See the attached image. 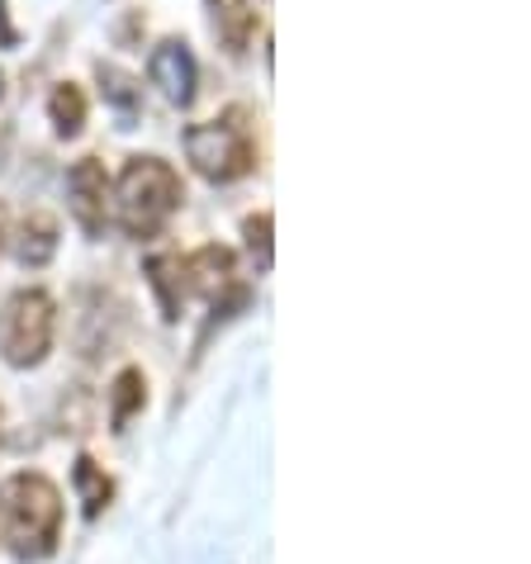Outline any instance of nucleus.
<instances>
[{"instance_id": "9", "label": "nucleus", "mask_w": 531, "mask_h": 564, "mask_svg": "<svg viewBox=\"0 0 531 564\" xmlns=\"http://www.w3.org/2000/svg\"><path fill=\"white\" fill-rule=\"evenodd\" d=\"M14 257H20V265H29V271H39V265H48L57 257V218L53 214H24L20 232H14Z\"/></svg>"}, {"instance_id": "19", "label": "nucleus", "mask_w": 531, "mask_h": 564, "mask_svg": "<svg viewBox=\"0 0 531 564\" xmlns=\"http://www.w3.org/2000/svg\"><path fill=\"white\" fill-rule=\"evenodd\" d=\"M0 96H6V72H0Z\"/></svg>"}, {"instance_id": "1", "label": "nucleus", "mask_w": 531, "mask_h": 564, "mask_svg": "<svg viewBox=\"0 0 531 564\" xmlns=\"http://www.w3.org/2000/svg\"><path fill=\"white\" fill-rule=\"evenodd\" d=\"M0 541L20 564H43L62 545V489L43 469H20L0 484Z\"/></svg>"}, {"instance_id": "13", "label": "nucleus", "mask_w": 531, "mask_h": 564, "mask_svg": "<svg viewBox=\"0 0 531 564\" xmlns=\"http://www.w3.org/2000/svg\"><path fill=\"white\" fill-rule=\"evenodd\" d=\"M72 484H76V498H82V512L90 517V522H96V517L109 508V498H115V479H109L105 465H96L90 456H76Z\"/></svg>"}, {"instance_id": "3", "label": "nucleus", "mask_w": 531, "mask_h": 564, "mask_svg": "<svg viewBox=\"0 0 531 564\" xmlns=\"http://www.w3.org/2000/svg\"><path fill=\"white\" fill-rule=\"evenodd\" d=\"M181 148L191 156L195 176H205L209 185H232L257 171V129L242 105H228L224 115L191 123L181 133Z\"/></svg>"}, {"instance_id": "2", "label": "nucleus", "mask_w": 531, "mask_h": 564, "mask_svg": "<svg viewBox=\"0 0 531 564\" xmlns=\"http://www.w3.org/2000/svg\"><path fill=\"white\" fill-rule=\"evenodd\" d=\"M185 205V185L181 171L162 162V156H129L109 191V209H115L119 228L129 232L133 242H148L176 218V209Z\"/></svg>"}, {"instance_id": "5", "label": "nucleus", "mask_w": 531, "mask_h": 564, "mask_svg": "<svg viewBox=\"0 0 531 564\" xmlns=\"http://www.w3.org/2000/svg\"><path fill=\"white\" fill-rule=\"evenodd\" d=\"M109 191H115V181H109L100 156H82V162L67 171V205L86 238H100L109 224Z\"/></svg>"}, {"instance_id": "11", "label": "nucleus", "mask_w": 531, "mask_h": 564, "mask_svg": "<svg viewBox=\"0 0 531 564\" xmlns=\"http://www.w3.org/2000/svg\"><path fill=\"white\" fill-rule=\"evenodd\" d=\"M105 399H109V427L123 432L138 413H143V403H148V380H143V370H138V366H123L115 380H109Z\"/></svg>"}, {"instance_id": "17", "label": "nucleus", "mask_w": 531, "mask_h": 564, "mask_svg": "<svg viewBox=\"0 0 531 564\" xmlns=\"http://www.w3.org/2000/svg\"><path fill=\"white\" fill-rule=\"evenodd\" d=\"M6 143H10V138H6V129H0V162H6Z\"/></svg>"}, {"instance_id": "6", "label": "nucleus", "mask_w": 531, "mask_h": 564, "mask_svg": "<svg viewBox=\"0 0 531 564\" xmlns=\"http://www.w3.org/2000/svg\"><path fill=\"white\" fill-rule=\"evenodd\" d=\"M148 76L152 86L162 90L171 105H191L195 100V82H199V67H195V53L185 48V39H162L148 57Z\"/></svg>"}, {"instance_id": "10", "label": "nucleus", "mask_w": 531, "mask_h": 564, "mask_svg": "<svg viewBox=\"0 0 531 564\" xmlns=\"http://www.w3.org/2000/svg\"><path fill=\"white\" fill-rule=\"evenodd\" d=\"M148 285L152 294H158V304H162V318L166 323H176L181 318V308H185V271H181V252H158V257H148Z\"/></svg>"}, {"instance_id": "4", "label": "nucleus", "mask_w": 531, "mask_h": 564, "mask_svg": "<svg viewBox=\"0 0 531 564\" xmlns=\"http://www.w3.org/2000/svg\"><path fill=\"white\" fill-rule=\"evenodd\" d=\"M57 337V304L48 290H14L0 304V360L10 370H34L48 360Z\"/></svg>"}, {"instance_id": "14", "label": "nucleus", "mask_w": 531, "mask_h": 564, "mask_svg": "<svg viewBox=\"0 0 531 564\" xmlns=\"http://www.w3.org/2000/svg\"><path fill=\"white\" fill-rule=\"evenodd\" d=\"M96 76H100V90L109 105H119L123 115H133L138 100H143V90H138V82L123 67H115V62H96Z\"/></svg>"}, {"instance_id": "15", "label": "nucleus", "mask_w": 531, "mask_h": 564, "mask_svg": "<svg viewBox=\"0 0 531 564\" xmlns=\"http://www.w3.org/2000/svg\"><path fill=\"white\" fill-rule=\"evenodd\" d=\"M271 232H275V218L266 214V209H257V214H247V218H242V238H247V252H252L257 271H271V265H275Z\"/></svg>"}, {"instance_id": "8", "label": "nucleus", "mask_w": 531, "mask_h": 564, "mask_svg": "<svg viewBox=\"0 0 531 564\" xmlns=\"http://www.w3.org/2000/svg\"><path fill=\"white\" fill-rule=\"evenodd\" d=\"M209 14H214V34L224 43L228 57H242L252 48V34H257V10L247 0H209Z\"/></svg>"}, {"instance_id": "16", "label": "nucleus", "mask_w": 531, "mask_h": 564, "mask_svg": "<svg viewBox=\"0 0 531 564\" xmlns=\"http://www.w3.org/2000/svg\"><path fill=\"white\" fill-rule=\"evenodd\" d=\"M0 43H14V29H10V20H6V6H0Z\"/></svg>"}, {"instance_id": "20", "label": "nucleus", "mask_w": 531, "mask_h": 564, "mask_svg": "<svg viewBox=\"0 0 531 564\" xmlns=\"http://www.w3.org/2000/svg\"><path fill=\"white\" fill-rule=\"evenodd\" d=\"M0 417H6V413H0Z\"/></svg>"}, {"instance_id": "18", "label": "nucleus", "mask_w": 531, "mask_h": 564, "mask_svg": "<svg viewBox=\"0 0 531 564\" xmlns=\"http://www.w3.org/2000/svg\"><path fill=\"white\" fill-rule=\"evenodd\" d=\"M0 242H6V209H0Z\"/></svg>"}, {"instance_id": "12", "label": "nucleus", "mask_w": 531, "mask_h": 564, "mask_svg": "<svg viewBox=\"0 0 531 564\" xmlns=\"http://www.w3.org/2000/svg\"><path fill=\"white\" fill-rule=\"evenodd\" d=\"M48 119H53V133H57V138H82L86 119H90L86 90L76 86V82L53 86V96H48Z\"/></svg>"}, {"instance_id": "7", "label": "nucleus", "mask_w": 531, "mask_h": 564, "mask_svg": "<svg viewBox=\"0 0 531 564\" xmlns=\"http://www.w3.org/2000/svg\"><path fill=\"white\" fill-rule=\"evenodd\" d=\"M181 271H185V294H199V300H218L228 285H232V271H238V257L218 242H205L199 252L181 257Z\"/></svg>"}]
</instances>
